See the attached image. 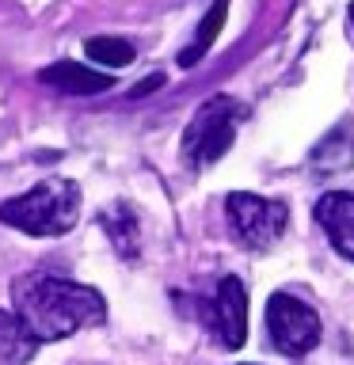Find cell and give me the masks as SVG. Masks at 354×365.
Listing matches in <instances>:
<instances>
[{
    "label": "cell",
    "mask_w": 354,
    "mask_h": 365,
    "mask_svg": "<svg viewBox=\"0 0 354 365\" xmlns=\"http://www.w3.org/2000/svg\"><path fill=\"white\" fill-rule=\"evenodd\" d=\"M308 164L320 175H339V171L354 168V130L350 125H335L316 141V148L308 153Z\"/></svg>",
    "instance_id": "9"
},
{
    "label": "cell",
    "mask_w": 354,
    "mask_h": 365,
    "mask_svg": "<svg viewBox=\"0 0 354 365\" xmlns=\"http://www.w3.org/2000/svg\"><path fill=\"white\" fill-rule=\"evenodd\" d=\"M160 84H164V73H153V76H145L141 84H137V88L130 91V96H133V99H141V96H148L153 88H160Z\"/></svg>",
    "instance_id": "14"
},
{
    "label": "cell",
    "mask_w": 354,
    "mask_h": 365,
    "mask_svg": "<svg viewBox=\"0 0 354 365\" xmlns=\"http://www.w3.org/2000/svg\"><path fill=\"white\" fill-rule=\"evenodd\" d=\"M225 221L244 251H267L282 240L285 225H290V210H285V202L259 198L251 190H233L225 198Z\"/></svg>",
    "instance_id": "4"
},
{
    "label": "cell",
    "mask_w": 354,
    "mask_h": 365,
    "mask_svg": "<svg viewBox=\"0 0 354 365\" xmlns=\"http://www.w3.org/2000/svg\"><path fill=\"white\" fill-rule=\"evenodd\" d=\"M248 118V107L233 96H213L206 99L198 110L191 114L187 130H183V141H179V160L187 164L191 171H202V168H213L228 148L236 141V130L240 122Z\"/></svg>",
    "instance_id": "3"
},
{
    "label": "cell",
    "mask_w": 354,
    "mask_h": 365,
    "mask_svg": "<svg viewBox=\"0 0 354 365\" xmlns=\"http://www.w3.org/2000/svg\"><path fill=\"white\" fill-rule=\"evenodd\" d=\"M350 23H354V4H350Z\"/></svg>",
    "instance_id": "15"
},
{
    "label": "cell",
    "mask_w": 354,
    "mask_h": 365,
    "mask_svg": "<svg viewBox=\"0 0 354 365\" xmlns=\"http://www.w3.org/2000/svg\"><path fill=\"white\" fill-rule=\"evenodd\" d=\"M320 316L313 304H305L293 293H270L267 301V335L270 346L285 358H305L320 342Z\"/></svg>",
    "instance_id": "5"
},
{
    "label": "cell",
    "mask_w": 354,
    "mask_h": 365,
    "mask_svg": "<svg viewBox=\"0 0 354 365\" xmlns=\"http://www.w3.org/2000/svg\"><path fill=\"white\" fill-rule=\"evenodd\" d=\"M39 80L54 91H65V96H99V91L114 88L111 73H99V68L80 65V61H54L39 73Z\"/></svg>",
    "instance_id": "8"
},
{
    "label": "cell",
    "mask_w": 354,
    "mask_h": 365,
    "mask_svg": "<svg viewBox=\"0 0 354 365\" xmlns=\"http://www.w3.org/2000/svg\"><path fill=\"white\" fill-rule=\"evenodd\" d=\"M316 225L324 228L328 244L339 251L343 259L354 262V194L350 190H328L316 202Z\"/></svg>",
    "instance_id": "7"
},
{
    "label": "cell",
    "mask_w": 354,
    "mask_h": 365,
    "mask_svg": "<svg viewBox=\"0 0 354 365\" xmlns=\"http://www.w3.org/2000/svg\"><path fill=\"white\" fill-rule=\"evenodd\" d=\"M225 16H228V0H217V4L202 16V23H198V34H194V42L187 46V50H179V68H191V65H198L206 53H210V46L217 42V34H221V27H225Z\"/></svg>",
    "instance_id": "11"
},
{
    "label": "cell",
    "mask_w": 354,
    "mask_h": 365,
    "mask_svg": "<svg viewBox=\"0 0 354 365\" xmlns=\"http://www.w3.org/2000/svg\"><path fill=\"white\" fill-rule=\"evenodd\" d=\"M11 316L34 342H57L107 319L99 289L61 274H19L11 282Z\"/></svg>",
    "instance_id": "1"
},
{
    "label": "cell",
    "mask_w": 354,
    "mask_h": 365,
    "mask_svg": "<svg viewBox=\"0 0 354 365\" xmlns=\"http://www.w3.org/2000/svg\"><path fill=\"white\" fill-rule=\"evenodd\" d=\"M99 225L107 240L114 244L122 259H137V251H141V221H137V213L130 205H111V210L99 213Z\"/></svg>",
    "instance_id": "10"
},
{
    "label": "cell",
    "mask_w": 354,
    "mask_h": 365,
    "mask_svg": "<svg viewBox=\"0 0 354 365\" xmlns=\"http://www.w3.org/2000/svg\"><path fill=\"white\" fill-rule=\"evenodd\" d=\"M248 365H256V361H248Z\"/></svg>",
    "instance_id": "16"
},
{
    "label": "cell",
    "mask_w": 354,
    "mask_h": 365,
    "mask_svg": "<svg viewBox=\"0 0 354 365\" xmlns=\"http://www.w3.org/2000/svg\"><path fill=\"white\" fill-rule=\"evenodd\" d=\"M198 316L210 339L221 350H240L248 339V289L236 274H225L217 282V293L198 304Z\"/></svg>",
    "instance_id": "6"
},
{
    "label": "cell",
    "mask_w": 354,
    "mask_h": 365,
    "mask_svg": "<svg viewBox=\"0 0 354 365\" xmlns=\"http://www.w3.org/2000/svg\"><path fill=\"white\" fill-rule=\"evenodd\" d=\"M0 221L27 236H65L80 221V187L73 179H42L0 202Z\"/></svg>",
    "instance_id": "2"
},
{
    "label": "cell",
    "mask_w": 354,
    "mask_h": 365,
    "mask_svg": "<svg viewBox=\"0 0 354 365\" xmlns=\"http://www.w3.org/2000/svg\"><path fill=\"white\" fill-rule=\"evenodd\" d=\"M84 53L96 65H103V68H126V65H133V46L126 42V38H111V34L88 38L84 42Z\"/></svg>",
    "instance_id": "13"
},
{
    "label": "cell",
    "mask_w": 354,
    "mask_h": 365,
    "mask_svg": "<svg viewBox=\"0 0 354 365\" xmlns=\"http://www.w3.org/2000/svg\"><path fill=\"white\" fill-rule=\"evenodd\" d=\"M34 350H39V342L19 327L16 316L0 308V365H31Z\"/></svg>",
    "instance_id": "12"
}]
</instances>
